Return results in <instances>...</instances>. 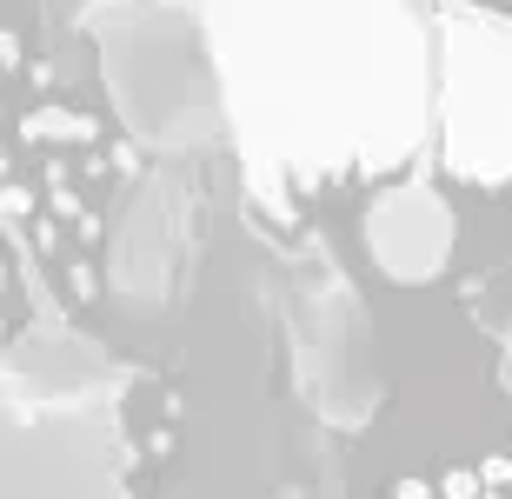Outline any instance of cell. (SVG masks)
Returning a JSON list of instances; mask_svg holds the SVG:
<instances>
[{
  "instance_id": "1",
  "label": "cell",
  "mask_w": 512,
  "mask_h": 499,
  "mask_svg": "<svg viewBox=\"0 0 512 499\" xmlns=\"http://www.w3.org/2000/svg\"><path fill=\"white\" fill-rule=\"evenodd\" d=\"M247 180L293 220V187L399 173L433 127L426 0H200Z\"/></svg>"
},
{
  "instance_id": "10",
  "label": "cell",
  "mask_w": 512,
  "mask_h": 499,
  "mask_svg": "<svg viewBox=\"0 0 512 499\" xmlns=\"http://www.w3.org/2000/svg\"><path fill=\"white\" fill-rule=\"evenodd\" d=\"M393 499H433V480H419V473H406V480L393 486Z\"/></svg>"
},
{
  "instance_id": "8",
  "label": "cell",
  "mask_w": 512,
  "mask_h": 499,
  "mask_svg": "<svg viewBox=\"0 0 512 499\" xmlns=\"http://www.w3.org/2000/svg\"><path fill=\"white\" fill-rule=\"evenodd\" d=\"M479 493V480H473V466H453V473H446V480L433 486V499H473Z\"/></svg>"
},
{
  "instance_id": "5",
  "label": "cell",
  "mask_w": 512,
  "mask_h": 499,
  "mask_svg": "<svg viewBox=\"0 0 512 499\" xmlns=\"http://www.w3.org/2000/svg\"><path fill=\"white\" fill-rule=\"evenodd\" d=\"M286 320H293V366H300V386L313 393L333 426H353L373 413L380 400V353H373V327H366V307L360 293L346 287L333 260L313 267L306 287H293L286 300Z\"/></svg>"
},
{
  "instance_id": "9",
  "label": "cell",
  "mask_w": 512,
  "mask_h": 499,
  "mask_svg": "<svg viewBox=\"0 0 512 499\" xmlns=\"http://www.w3.org/2000/svg\"><path fill=\"white\" fill-rule=\"evenodd\" d=\"M473 480L486 486V493H506V486H512V460H499V453H493V460H479Z\"/></svg>"
},
{
  "instance_id": "4",
  "label": "cell",
  "mask_w": 512,
  "mask_h": 499,
  "mask_svg": "<svg viewBox=\"0 0 512 499\" xmlns=\"http://www.w3.org/2000/svg\"><path fill=\"white\" fill-rule=\"evenodd\" d=\"M433 120L439 167L453 180H512V20L466 0L433 7Z\"/></svg>"
},
{
  "instance_id": "2",
  "label": "cell",
  "mask_w": 512,
  "mask_h": 499,
  "mask_svg": "<svg viewBox=\"0 0 512 499\" xmlns=\"http://www.w3.org/2000/svg\"><path fill=\"white\" fill-rule=\"evenodd\" d=\"M107 353L60 327L0 353V499H127V433Z\"/></svg>"
},
{
  "instance_id": "6",
  "label": "cell",
  "mask_w": 512,
  "mask_h": 499,
  "mask_svg": "<svg viewBox=\"0 0 512 499\" xmlns=\"http://www.w3.org/2000/svg\"><path fill=\"white\" fill-rule=\"evenodd\" d=\"M193 247H200V180L187 167H167L133 193L114 233V293L127 307H160L187 280Z\"/></svg>"
},
{
  "instance_id": "7",
  "label": "cell",
  "mask_w": 512,
  "mask_h": 499,
  "mask_svg": "<svg viewBox=\"0 0 512 499\" xmlns=\"http://www.w3.org/2000/svg\"><path fill=\"white\" fill-rule=\"evenodd\" d=\"M459 220L433 180H386L366 207V253L393 287H426L453 267Z\"/></svg>"
},
{
  "instance_id": "3",
  "label": "cell",
  "mask_w": 512,
  "mask_h": 499,
  "mask_svg": "<svg viewBox=\"0 0 512 499\" xmlns=\"http://www.w3.org/2000/svg\"><path fill=\"white\" fill-rule=\"evenodd\" d=\"M100 74L140 147L200 154L227 134V100L200 7L187 0H100L87 14Z\"/></svg>"
}]
</instances>
